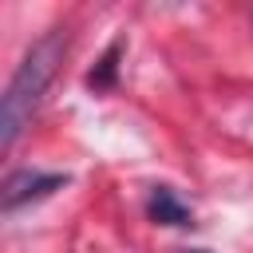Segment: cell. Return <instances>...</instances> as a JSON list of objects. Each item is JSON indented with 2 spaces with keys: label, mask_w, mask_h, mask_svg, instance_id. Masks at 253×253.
<instances>
[{
  "label": "cell",
  "mask_w": 253,
  "mask_h": 253,
  "mask_svg": "<svg viewBox=\"0 0 253 253\" xmlns=\"http://www.w3.org/2000/svg\"><path fill=\"white\" fill-rule=\"evenodd\" d=\"M63 51H67V28L43 32L24 51V59H20V67L8 79L4 99H0V154H12V146L20 142V134L32 123V115H36L47 83L55 79V71L63 63Z\"/></svg>",
  "instance_id": "1"
},
{
  "label": "cell",
  "mask_w": 253,
  "mask_h": 253,
  "mask_svg": "<svg viewBox=\"0 0 253 253\" xmlns=\"http://www.w3.org/2000/svg\"><path fill=\"white\" fill-rule=\"evenodd\" d=\"M71 178L63 174V170H12L8 178H4V186H0V213L4 217H12V213H20L24 206H36V202H43V198H51L55 190H63Z\"/></svg>",
  "instance_id": "2"
},
{
  "label": "cell",
  "mask_w": 253,
  "mask_h": 253,
  "mask_svg": "<svg viewBox=\"0 0 253 253\" xmlns=\"http://www.w3.org/2000/svg\"><path fill=\"white\" fill-rule=\"evenodd\" d=\"M146 217L154 225H170V229H190L194 225V210L178 198L174 186H150V194H146Z\"/></svg>",
  "instance_id": "3"
},
{
  "label": "cell",
  "mask_w": 253,
  "mask_h": 253,
  "mask_svg": "<svg viewBox=\"0 0 253 253\" xmlns=\"http://www.w3.org/2000/svg\"><path fill=\"white\" fill-rule=\"evenodd\" d=\"M123 51H126V40L119 36V40H111L107 43V51L99 55V63L87 71V91H95V95H107V91H115L119 87V59H123Z\"/></svg>",
  "instance_id": "4"
},
{
  "label": "cell",
  "mask_w": 253,
  "mask_h": 253,
  "mask_svg": "<svg viewBox=\"0 0 253 253\" xmlns=\"http://www.w3.org/2000/svg\"><path fill=\"white\" fill-rule=\"evenodd\" d=\"M182 253H210V249H182Z\"/></svg>",
  "instance_id": "5"
}]
</instances>
